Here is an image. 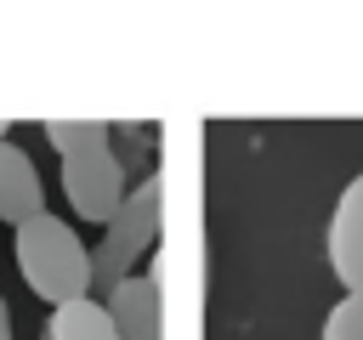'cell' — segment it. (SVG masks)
Segmentation results:
<instances>
[{
  "label": "cell",
  "instance_id": "6da1fadb",
  "mask_svg": "<svg viewBox=\"0 0 363 340\" xmlns=\"http://www.w3.org/2000/svg\"><path fill=\"white\" fill-rule=\"evenodd\" d=\"M11 255H17V272L34 300L68 306V300L91 295V249L57 210H40L23 227H11Z\"/></svg>",
  "mask_w": 363,
  "mask_h": 340
},
{
  "label": "cell",
  "instance_id": "7a4b0ae2",
  "mask_svg": "<svg viewBox=\"0 0 363 340\" xmlns=\"http://www.w3.org/2000/svg\"><path fill=\"white\" fill-rule=\"evenodd\" d=\"M159 221H164V181L147 176L125 193V204L113 210V221L102 227V238L91 249V300H108V289L136 272V261L159 238Z\"/></svg>",
  "mask_w": 363,
  "mask_h": 340
},
{
  "label": "cell",
  "instance_id": "3957f363",
  "mask_svg": "<svg viewBox=\"0 0 363 340\" xmlns=\"http://www.w3.org/2000/svg\"><path fill=\"white\" fill-rule=\"evenodd\" d=\"M62 159V193H68V210L91 227H108L113 210L125 204V164L113 159V142H96V147H74V153H57Z\"/></svg>",
  "mask_w": 363,
  "mask_h": 340
},
{
  "label": "cell",
  "instance_id": "277c9868",
  "mask_svg": "<svg viewBox=\"0 0 363 340\" xmlns=\"http://www.w3.org/2000/svg\"><path fill=\"white\" fill-rule=\"evenodd\" d=\"M323 261H329L340 295H357V283H363V170L340 187V198H335V210H329Z\"/></svg>",
  "mask_w": 363,
  "mask_h": 340
},
{
  "label": "cell",
  "instance_id": "5b68a950",
  "mask_svg": "<svg viewBox=\"0 0 363 340\" xmlns=\"http://www.w3.org/2000/svg\"><path fill=\"white\" fill-rule=\"evenodd\" d=\"M108 317L119 340H164V295H159V272H130L125 283L108 289Z\"/></svg>",
  "mask_w": 363,
  "mask_h": 340
},
{
  "label": "cell",
  "instance_id": "8992f818",
  "mask_svg": "<svg viewBox=\"0 0 363 340\" xmlns=\"http://www.w3.org/2000/svg\"><path fill=\"white\" fill-rule=\"evenodd\" d=\"M45 210V187H40V170L28 159V147H17L11 136L0 142V221L23 227L28 215Z\"/></svg>",
  "mask_w": 363,
  "mask_h": 340
},
{
  "label": "cell",
  "instance_id": "52a82bcc",
  "mask_svg": "<svg viewBox=\"0 0 363 340\" xmlns=\"http://www.w3.org/2000/svg\"><path fill=\"white\" fill-rule=\"evenodd\" d=\"M45 340H119L113 334V317L102 300H68V306H51L45 317Z\"/></svg>",
  "mask_w": 363,
  "mask_h": 340
},
{
  "label": "cell",
  "instance_id": "ba28073f",
  "mask_svg": "<svg viewBox=\"0 0 363 340\" xmlns=\"http://www.w3.org/2000/svg\"><path fill=\"white\" fill-rule=\"evenodd\" d=\"M45 142H51L57 153L96 147V142H108V125H102V119H45Z\"/></svg>",
  "mask_w": 363,
  "mask_h": 340
},
{
  "label": "cell",
  "instance_id": "9c48e42d",
  "mask_svg": "<svg viewBox=\"0 0 363 340\" xmlns=\"http://www.w3.org/2000/svg\"><path fill=\"white\" fill-rule=\"evenodd\" d=\"M323 340H363V300L357 295H340L323 317Z\"/></svg>",
  "mask_w": 363,
  "mask_h": 340
},
{
  "label": "cell",
  "instance_id": "30bf717a",
  "mask_svg": "<svg viewBox=\"0 0 363 340\" xmlns=\"http://www.w3.org/2000/svg\"><path fill=\"white\" fill-rule=\"evenodd\" d=\"M0 340H11V312H6V295H0Z\"/></svg>",
  "mask_w": 363,
  "mask_h": 340
},
{
  "label": "cell",
  "instance_id": "8fae6325",
  "mask_svg": "<svg viewBox=\"0 0 363 340\" xmlns=\"http://www.w3.org/2000/svg\"><path fill=\"white\" fill-rule=\"evenodd\" d=\"M0 142H6V119H0Z\"/></svg>",
  "mask_w": 363,
  "mask_h": 340
},
{
  "label": "cell",
  "instance_id": "7c38bea8",
  "mask_svg": "<svg viewBox=\"0 0 363 340\" xmlns=\"http://www.w3.org/2000/svg\"><path fill=\"white\" fill-rule=\"evenodd\" d=\"M357 300H363V283H357Z\"/></svg>",
  "mask_w": 363,
  "mask_h": 340
},
{
  "label": "cell",
  "instance_id": "4fadbf2b",
  "mask_svg": "<svg viewBox=\"0 0 363 340\" xmlns=\"http://www.w3.org/2000/svg\"><path fill=\"white\" fill-rule=\"evenodd\" d=\"M40 340H45V334H40Z\"/></svg>",
  "mask_w": 363,
  "mask_h": 340
}]
</instances>
